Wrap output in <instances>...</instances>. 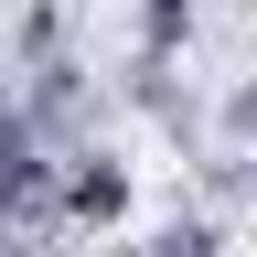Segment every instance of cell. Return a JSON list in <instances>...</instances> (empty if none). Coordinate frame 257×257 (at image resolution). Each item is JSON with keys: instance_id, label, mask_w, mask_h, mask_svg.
Returning <instances> with one entry per match:
<instances>
[{"instance_id": "obj_2", "label": "cell", "mask_w": 257, "mask_h": 257, "mask_svg": "<svg viewBox=\"0 0 257 257\" xmlns=\"http://www.w3.org/2000/svg\"><path fill=\"white\" fill-rule=\"evenodd\" d=\"M150 257H225V214L204 204V193H193V204H172L150 225Z\"/></svg>"}, {"instance_id": "obj_3", "label": "cell", "mask_w": 257, "mask_h": 257, "mask_svg": "<svg viewBox=\"0 0 257 257\" xmlns=\"http://www.w3.org/2000/svg\"><path fill=\"white\" fill-rule=\"evenodd\" d=\"M193 193H204L214 214L257 204V150H246V140H236V150H204V161H193Z\"/></svg>"}, {"instance_id": "obj_6", "label": "cell", "mask_w": 257, "mask_h": 257, "mask_svg": "<svg viewBox=\"0 0 257 257\" xmlns=\"http://www.w3.org/2000/svg\"><path fill=\"white\" fill-rule=\"evenodd\" d=\"M225 140H246V150H257V86H236V96H225Z\"/></svg>"}, {"instance_id": "obj_5", "label": "cell", "mask_w": 257, "mask_h": 257, "mask_svg": "<svg viewBox=\"0 0 257 257\" xmlns=\"http://www.w3.org/2000/svg\"><path fill=\"white\" fill-rule=\"evenodd\" d=\"M193 32H204V0H140V43H161V54H182Z\"/></svg>"}, {"instance_id": "obj_1", "label": "cell", "mask_w": 257, "mask_h": 257, "mask_svg": "<svg viewBox=\"0 0 257 257\" xmlns=\"http://www.w3.org/2000/svg\"><path fill=\"white\" fill-rule=\"evenodd\" d=\"M64 214H75V236H118L128 225V204H140V182H128V161L118 150H96V140H75L64 150Z\"/></svg>"}, {"instance_id": "obj_4", "label": "cell", "mask_w": 257, "mask_h": 257, "mask_svg": "<svg viewBox=\"0 0 257 257\" xmlns=\"http://www.w3.org/2000/svg\"><path fill=\"white\" fill-rule=\"evenodd\" d=\"M11 54H22V64H54V54H75V11H64V0H22V22H11Z\"/></svg>"}]
</instances>
